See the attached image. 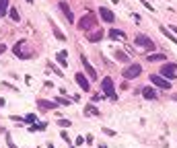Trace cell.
Here are the masks:
<instances>
[{
	"mask_svg": "<svg viewBox=\"0 0 177 148\" xmlns=\"http://www.w3.org/2000/svg\"><path fill=\"white\" fill-rule=\"evenodd\" d=\"M23 45H25V41H19V43L15 45V54L17 56H23Z\"/></svg>",
	"mask_w": 177,
	"mask_h": 148,
	"instance_id": "obj_22",
	"label": "cell"
},
{
	"mask_svg": "<svg viewBox=\"0 0 177 148\" xmlns=\"http://www.w3.org/2000/svg\"><path fill=\"white\" fill-rule=\"evenodd\" d=\"M56 103H62V105H70L68 99H56Z\"/></svg>",
	"mask_w": 177,
	"mask_h": 148,
	"instance_id": "obj_26",
	"label": "cell"
},
{
	"mask_svg": "<svg viewBox=\"0 0 177 148\" xmlns=\"http://www.w3.org/2000/svg\"><path fill=\"white\" fill-rule=\"evenodd\" d=\"M0 17H2V15H0Z\"/></svg>",
	"mask_w": 177,
	"mask_h": 148,
	"instance_id": "obj_33",
	"label": "cell"
},
{
	"mask_svg": "<svg viewBox=\"0 0 177 148\" xmlns=\"http://www.w3.org/2000/svg\"><path fill=\"white\" fill-rule=\"evenodd\" d=\"M78 27H80V29H83V31H88V29H93V27H95V17L91 15V12H88V15H84L83 19H80Z\"/></svg>",
	"mask_w": 177,
	"mask_h": 148,
	"instance_id": "obj_6",
	"label": "cell"
},
{
	"mask_svg": "<svg viewBox=\"0 0 177 148\" xmlns=\"http://www.w3.org/2000/svg\"><path fill=\"white\" fill-rule=\"evenodd\" d=\"M115 60H118V62H122V64H128V62H130V58L124 54V52H115Z\"/></svg>",
	"mask_w": 177,
	"mask_h": 148,
	"instance_id": "obj_15",
	"label": "cell"
},
{
	"mask_svg": "<svg viewBox=\"0 0 177 148\" xmlns=\"http://www.w3.org/2000/svg\"><path fill=\"white\" fill-rule=\"evenodd\" d=\"M80 62H83V66H84V70H87V74H88V78L91 80H95L97 78V72H95V68L91 64H88V60L84 58V56H80Z\"/></svg>",
	"mask_w": 177,
	"mask_h": 148,
	"instance_id": "obj_7",
	"label": "cell"
},
{
	"mask_svg": "<svg viewBox=\"0 0 177 148\" xmlns=\"http://www.w3.org/2000/svg\"><path fill=\"white\" fill-rule=\"evenodd\" d=\"M56 60H58L62 66H68V60H66V52H58V54H56Z\"/></svg>",
	"mask_w": 177,
	"mask_h": 148,
	"instance_id": "obj_16",
	"label": "cell"
},
{
	"mask_svg": "<svg viewBox=\"0 0 177 148\" xmlns=\"http://www.w3.org/2000/svg\"><path fill=\"white\" fill-rule=\"evenodd\" d=\"M25 121H27V123H33V121H35V115H33V113L25 115Z\"/></svg>",
	"mask_w": 177,
	"mask_h": 148,
	"instance_id": "obj_25",
	"label": "cell"
},
{
	"mask_svg": "<svg viewBox=\"0 0 177 148\" xmlns=\"http://www.w3.org/2000/svg\"><path fill=\"white\" fill-rule=\"evenodd\" d=\"M70 148H72V146H70Z\"/></svg>",
	"mask_w": 177,
	"mask_h": 148,
	"instance_id": "obj_32",
	"label": "cell"
},
{
	"mask_svg": "<svg viewBox=\"0 0 177 148\" xmlns=\"http://www.w3.org/2000/svg\"><path fill=\"white\" fill-rule=\"evenodd\" d=\"M27 2H29V4H33V0H27Z\"/></svg>",
	"mask_w": 177,
	"mask_h": 148,
	"instance_id": "obj_30",
	"label": "cell"
},
{
	"mask_svg": "<svg viewBox=\"0 0 177 148\" xmlns=\"http://www.w3.org/2000/svg\"><path fill=\"white\" fill-rule=\"evenodd\" d=\"M140 72H142V66L140 64H130L122 74H124V78L126 80H132V78H136V76H140Z\"/></svg>",
	"mask_w": 177,
	"mask_h": 148,
	"instance_id": "obj_3",
	"label": "cell"
},
{
	"mask_svg": "<svg viewBox=\"0 0 177 148\" xmlns=\"http://www.w3.org/2000/svg\"><path fill=\"white\" fill-rule=\"evenodd\" d=\"M165 58H167L165 54H148V56H146V60H148V62H163Z\"/></svg>",
	"mask_w": 177,
	"mask_h": 148,
	"instance_id": "obj_14",
	"label": "cell"
},
{
	"mask_svg": "<svg viewBox=\"0 0 177 148\" xmlns=\"http://www.w3.org/2000/svg\"><path fill=\"white\" fill-rule=\"evenodd\" d=\"M150 82L154 84V86H159V89H171V80H167V78H163L161 74H150Z\"/></svg>",
	"mask_w": 177,
	"mask_h": 148,
	"instance_id": "obj_5",
	"label": "cell"
},
{
	"mask_svg": "<svg viewBox=\"0 0 177 148\" xmlns=\"http://www.w3.org/2000/svg\"><path fill=\"white\" fill-rule=\"evenodd\" d=\"M58 6H60V10H62V12L66 15V19H68L70 23H74V15H72V10H70V6L66 4V2H60Z\"/></svg>",
	"mask_w": 177,
	"mask_h": 148,
	"instance_id": "obj_10",
	"label": "cell"
},
{
	"mask_svg": "<svg viewBox=\"0 0 177 148\" xmlns=\"http://www.w3.org/2000/svg\"><path fill=\"white\" fill-rule=\"evenodd\" d=\"M4 52H6V45H4V43H0V54H4Z\"/></svg>",
	"mask_w": 177,
	"mask_h": 148,
	"instance_id": "obj_29",
	"label": "cell"
},
{
	"mask_svg": "<svg viewBox=\"0 0 177 148\" xmlns=\"http://www.w3.org/2000/svg\"><path fill=\"white\" fill-rule=\"evenodd\" d=\"M175 72H177V66H175V64H169V62H167V64H163V68H161V72H159V74H161L163 78L173 80V78L177 76Z\"/></svg>",
	"mask_w": 177,
	"mask_h": 148,
	"instance_id": "obj_4",
	"label": "cell"
},
{
	"mask_svg": "<svg viewBox=\"0 0 177 148\" xmlns=\"http://www.w3.org/2000/svg\"><path fill=\"white\" fill-rule=\"evenodd\" d=\"M161 33H163V35H165V37H169V39H171V41H173V43H175V45H177V37H173V35H171V33H169V31H167V29H165V27H161Z\"/></svg>",
	"mask_w": 177,
	"mask_h": 148,
	"instance_id": "obj_21",
	"label": "cell"
},
{
	"mask_svg": "<svg viewBox=\"0 0 177 148\" xmlns=\"http://www.w3.org/2000/svg\"><path fill=\"white\" fill-rule=\"evenodd\" d=\"M49 148H54V146H52V144H49Z\"/></svg>",
	"mask_w": 177,
	"mask_h": 148,
	"instance_id": "obj_31",
	"label": "cell"
},
{
	"mask_svg": "<svg viewBox=\"0 0 177 148\" xmlns=\"http://www.w3.org/2000/svg\"><path fill=\"white\" fill-rule=\"evenodd\" d=\"M103 132L107 134V136H115V132H113V130H109V128H103Z\"/></svg>",
	"mask_w": 177,
	"mask_h": 148,
	"instance_id": "obj_27",
	"label": "cell"
},
{
	"mask_svg": "<svg viewBox=\"0 0 177 148\" xmlns=\"http://www.w3.org/2000/svg\"><path fill=\"white\" fill-rule=\"evenodd\" d=\"M109 39L124 41V39H126V33H124V31H119V29H111V31H109Z\"/></svg>",
	"mask_w": 177,
	"mask_h": 148,
	"instance_id": "obj_11",
	"label": "cell"
},
{
	"mask_svg": "<svg viewBox=\"0 0 177 148\" xmlns=\"http://www.w3.org/2000/svg\"><path fill=\"white\" fill-rule=\"evenodd\" d=\"M99 15H101V19H103V21H107V23H113V21H115V15H113L109 8H105V6H103V8H99Z\"/></svg>",
	"mask_w": 177,
	"mask_h": 148,
	"instance_id": "obj_9",
	"label": "cell"
},
{
	"mask_svg": "<svg viewBox=\"0 0 177 148\" xmlns=\"http://www.w3.org/2000/svg\"><path fill=\"white\" fill-rule=\"evenodd\" d=\"M8 15H10V19H13V21H21L19 10H17V8H8Z\"/></svg>",
	"mask_w": 177,
	"mask_h": 148,
	"instance_id": "obj_20",
	"label": "cell"
},
{
	"mask_svg": "<svg viewBox=\"0 0 177 148\" xmlns=\"http://www.w3.org/2000/svg\"><path fill=\"white\" fill-rule=\"evenodd\" d=\"M54 35H56V37H58L60 41H64V39H66V35L62 33V31H60V29H58V25H54Z\"/></svg>",
	"mask_w": 177,
	"mask_h": 148,
	"instance_id": "obj_18",
	"label": "cell"
},
{
	"mask_svg": "<svg viewBox=\"0 0 177 148\" xmlns=\"http://www.w3.org/2000/svg\"><path fill=\"white\" fill-rule=\"evenodd\" d=\"M103 37V31H95V33H91L88 35V41H93V43H97L99 39Z\"/></svg>",
	"mask_w": 177,
	"mask_h": 148,
	"instance_id": "obj_17",
	"label": "cell"
},
{
	"mask_svg": "<svg viewBox=\"0 0 177 148\" xmlns=\"http://www.w3.org/2000/svg\"><path fill=\"white\" fill-rule=\"evenodd\" d=\"M6 142H8V146H10V148H17V146H15V142H13V140H10L8 136H6Z\"/></svg>",
	"mask_w": 177,
	"mask_h": 148,
	"instance_id": "obj_28",
	"label": "cell"
},
{
	"mask_svg": "<svg viewBox=\"0 0 177 148\" xmlns=\"http://www.w3.org/2000/svg\"><path fill=\"white\" fill-rule=\"evenodd\" d=\"M74 78H76V82H78V86H80L83 91H91V84H88V78L84 76V74H76Z\"/></svg>",
	"mask_w": 177,
	"mask_h": 148,
	"instance_id": "obj_8",
	"label": "cell"
},
{
	"mask_svg": "<svg viewBox=\"0 0 177 148\" xmlns=\"http://www.w3.org/2000/svg\"><path fill=\"white\" fill-rule=\"evenodd\" d=\"M58 126H60V128H70V126H72V121H68V119H60Z\"/></svg>",
	"mask_w": 177,
	"mask_h": 148,
	"instance_id": "obj_23",
	"label": "cell"
},
{
	"mask_svg": "<svg viewBox=\"0 0 177 148\" xmlns=\"http://www.w3.org/2000/svg\"><path fill=\"white\" fill-rule=\"evenodd\" d=\"M88 111H91V113H95V115H99V109L95 107V105H88V107H87V113H88Z\"/></svg>",
	"mask_w": 177,
	"mask_h": 148,
	"instance_id": "obj_24",
	"label": "cell"
},
{
	"mask_svg": "<svg viewBox=\"0 0 177 148\" xmlns=\"http://www.w3.org/2000/svg\"><path fill=\"white\" fill-rule=\"evenodd\" d=\"M134 43H136V47H142V49H146V52H153L154 49V41L150 39V37H146V35H142V33H138L136 37H134Z\"/></svg>",
	"mask_w": 177,
	"mask_h": 148,
	"instance_id": "obj_1",
	"label": "cell"
},
{
	"mask_svg": "<svg viewBox=\"0 0 177 148\" xmlns=\"http://www.w3.org/2000/svg\"><path fill=\"white\" fill-rule=\"evenodd\" d=\"M101 89H103V93L107 95L109 99H113V101L118 99V95H115V89H113V80L109 78V76H105V78L101 80Z\"/></svg>",
	"mask_w": 177,
	"mask_h": 148,
	"instance_id": "obj_2",
	"label": "cell"
},
{
	"mask_svg": "<svg viewBox=\"0 0 177 148\" xmlns=\"http://www.w3.org/2000/svg\"><path fill=\"white\" fill-rule=\"evenodd\" d=\"M142 97L148 99V101H154V99H157V91L150 89V86H144L142 89Z\"/></svg>",
	"mask_w": 177,
	"mask_h": 148,
	"instance_id": "obj_13",
	"label": "cell"
},
{
	"mask_svg": "<svg viewBox=\"0 0 177 148\" xmlns=\"http://www.w3.org/2000/svg\"><path fill=\"white\" fill-rule=\"evenodd\" d=\"M37 105H39L43 111H49V109H54L58 103H56V101H45V99H39V101H37Z\"/></svg>",
	"mask_w": 177,
	"mask_h": 148,
	"instance_id": "obj_12",
	"label": "cell"
},
{
	"mask_svg": "<svg viewBox=\"0 0 177 148\" xmlns=\"http://www.w3.org/2000/svg\"><path fill=\"white\" fill-rule=\"evenodd\" d=\"M6 8H8V0H0V15H6Z\"/></svg>",
	"mask_w": 177,
	"mask_h": 148,
	"instance_id": "obj_19",
	"label": "cell"
}]
</instances>
